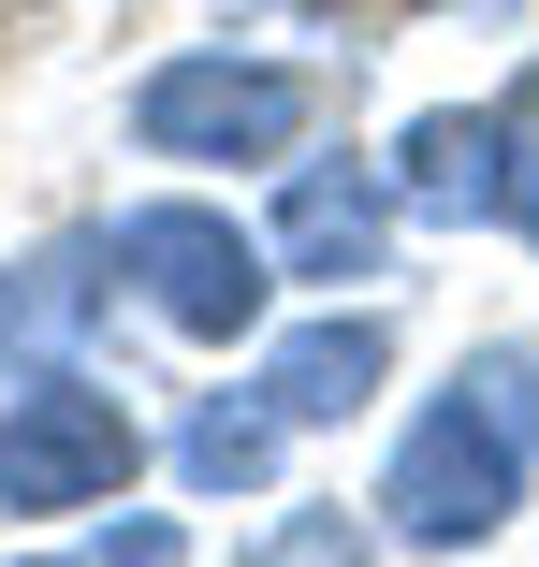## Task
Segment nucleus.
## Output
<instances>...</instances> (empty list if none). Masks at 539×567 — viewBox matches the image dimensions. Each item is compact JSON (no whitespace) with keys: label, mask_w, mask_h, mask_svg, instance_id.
Returning a JSON list of instances; mask_svg holds the SVG:
<instances>
[{"label":"nucleus","mask_w":539,"mask_h":567,"mask_svg":"<svg viewBox=\"0 0 539 567\" xmlns=\"http://www.w3.org/2000/svg\"><path fill=\"white\" fill-rule=\"evenodd\" d=\"M394 189H408V218H438V234L510 218V102H423L394 132Z\"/></svg>","instance_id":"423d86ee"},{"label":"nucleus","mask_w":539,"mask_h":567,"mask_svg":"<svg viewBox=\"0 0 539 567\" xmlns=\"http://www.w3.org/2000/svg\"><path fill=\"white\" fill-rule=\"evenodd\" d=\"M510 234L539 248V73L510 87Z\"/></svg>","instance_id":"9b49d317"},{"label":"nucleus","mask_w":539,"mask_h":567,"mask_svg":"<svg viewBox=\"0 0 539 567\" xmlns=\"http://www.w3.org/2000/svg\"><path fill=\"white\" fill-rule=\"evenodd\" d=\"M132 466H146V422L118 408V379H88V364H16V393H0V509H16V524L118 509Z\"/></svg>","instance_id":"f03ea898"},{"label":"nucleus","mask_w":539,"mask_h":567,"mask_svg":"<svg viewBox=\"0 0 539 567\" xmlns=\"http://www.w3.org/2000/svg\"><path fill=\"white\" fill-rule=\"evenodd\" d=\"M379 379H394V320H379V306H321L306 334H277V350H263V393H277L292 436L379 408Z\"/></svg>","instance_id":"0eeeda50"},{"label":"nucleus","mask_w":539,"mask_h":567,"mask_svg":"<svg viewBox=\"0 0 539 567\" xmlns=\"http://www.w3.org/2000/svg\"><path fill=\"white\" fill-rule=\"evenodd\" d=\"M394 218H408L394 161H292L263 248H277V277H306V291H350V277L394 262Z\"/></svg>","instance_id":"39448f33"},{"label":"nucleus","mask_w":539,"mask_h":567,"mask_svg":"<svg viewBox=\"0 0 539 567\" xmlns=\"http://www.w3.org/2000/svg\"><path fill=\"white\" fill-rule=\"evenodd\" d=\"M102 291H132L118 234H44L16 277H0V364H73V334L102 320Z\"/></svg>","instance_id":"6e6552de"},{"label":"nucleus","mask_w":539,"mask_h":567,"mask_svg":"<svg viewBox=\"0 0 539 567\" xmlns=\"http://www.w3.org/2000/svg\"><path fill=\"white\" fill-rule=\"evenodd\" d=\"M321 117V87L292 59H248V44H175L146 87H132V146L146 161H190V175H248V161H292Z\"/></svg>","instance_id":"7ed1b4c3"},{"label":"nucleus","mask_w":539,"mask_h":567,"mask_svg":"<svg viewBox=\"0 0 539 567\" xmlns=\"http://www.w3.org/2000/svg\"><path fill=\"white\" fill-rule=\"evenodd\" d=\"M88 567H190V538H175L161 509H118V524L88 538Z\"/></svg>","instance_id":"f8f14e48"},{"label":"nucleus","mask_w":539,"mask_h":567,"mask_svg":"<svg viewBox=\"0 0 539 567\" xmlns=\"http://www.w3.org/2000/svg\"><path fill=\"white\" fill-rule=\"evenodd\" d=\"M539 481V350L525 334H496V350H467L438 393H423V422L394 436V466H379V538L408 553H481Z\"/></svg>","instance_id":"f257e3e1"},{"label":"nucleus","mask_w":539,"mask_h":567,"mask_svg":"<svg viewBox=\"0 0 539 567\" xmlns=\"http://www.w3.org/2000/svg\"><path fill=\"white\" fill-rule=\"evenodd\" d=\"M234 567H379V524H365L350 495H306V509H277Z\"/></svg>","instance_id":"9d476101"},{"label":"nucleus","mask_w":539,"mask_h":567,"mask_svg":"<svg viewBox=\"0 0 539 567\" xmlns=\"http://www.w3.org/2000/svg\"><path fill=\"white\" fill-rule=\"evenodd\" d=\"M118 277H132L175 334H204V350H234V334L277 306V248L248 234L234 204H190V189H161V204L118 218Z\"/></svg>","instance_id":"20e7f679"},{"label":"nucleus","mask_w":539,"mask_h":567,"mask_svg":"<svg viewBox=\"0 0 539 567\" xmlns=\"http://www.w3.org/2000/svg\"><path fill=\"white\" fill-rule=\"evenodd\" d=\"M277 451H292V422H277V393L248 379V393H204V408L175 422V481H190V495H263Z\"/></svg>","instance_id":"1a4fd4ad"}]
</instances>
